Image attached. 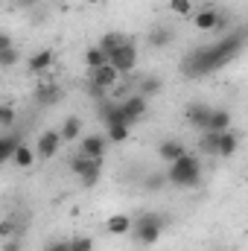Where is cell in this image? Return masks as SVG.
Instances as JSON below:
<instances>
[{"label":"cell","mask_w":248,"mask_h":251,"mask_svg":"<svg viewBox=\"0 0 248 251\" xmlns=\"http://www.w3.org/2000/svg\"><path fill=\"white\" fill-rule=\"evenodd\" d=\"M246 44H248V26H240V29H234L231 35H225V38H219V41H213V44H207V47L193 50L184 62H181V73H184L187 79L207 76V73L225 67L228 62H234V59L243 53Z\"/></svg>","instance_id":"cell-1"},{"label":"cell","mask_w":248,"mask_h":251,"mask_svg":"<svg viewBox=\"0 0 248 251\" xmlns=\"http://www.w3.org/2000/svg\"><path fill=\"white\" fill-rule=\"evenodd\" d=\"M167 178H170L173 187H190V190L198 187L201 184V161H198V155L187 152L184 158H178L175 164H170Z\"/></svg>","instance_id":"cell-2"},{"label":"cell","mask_w":248,"mask_h":251,"mask_svg":"<svg viewBox=\"0 0 248 251\" xmlns=\"http://www.w3.org/2000/svg\"><path fill=\"white\" fill-rule=\"evenodd\" d=\"M131 234H134V243H140V246H155V243L161 240V234H164V216H161V213H140V216L134 219Z\"/></svg>","instance_id":"cell-3"},{"label":"cell","mask_w":248,"mask_h":251,"mask_svg":"<svg viewBox=\"0 0 248 251\" xmlns=\"http://www.w3.org/2000/svg\"><path fill=\"white\" fill-rule=\"evenodd\" d=\"M70 173L79 178L82 187H94L99 181V176H102V158H88V155L76 152L70 158Z\"/></svg>","instance_id":"cell-4"},{"label":"cell","mask_w":248,"mask_h":251,"mask_svg":"<svg viewBox=\"0 0 248 251\" xmlns=\"http://www.w3.org/2000/svg\"><path fill=\"white\" fill-rule=\"evenodd\" d=\"M193 26H196L198 32H216V29L225 26V18L219 15V9L204 6V9H196V12H193Z\"/></svg>","instance_id":"cell-5"},{"label":"cell","mask_w":248,"mask_h":251,"mask_svg":"<svg viewBox=\"0 0 248 251\" xmlns=\"http://www.w3.org/2000/svg\"><path fill=\"white\" fill-rule=\"evenodd\" d=\"M62 143H64L62 131L47 128V131H41V134H38V140H35V152H38V158H41V161H50V158H56V155H59Z\"/></svg>","instance_id":"cell-6"},{"label":"cell","mask_w":248,"mask_h":251,"mask_svg":"<svg viewBox=\"0 0 248 251\" xmlns=\"http://www.w3.org/2000/svg\"><path fill=\"white\" fill-rule=\"evenodd\" d=\"M108 62L120 70V76L131 73V70H134V64H137V47H134V41H123V44L108 56Z\"/></svg>","instance_id":"cell-7"},{"label":"cell","mask_w":248,"mask_h":251,"mask_svg":"<svg viewBox=\"0 0 248 251\" xmlns=\"http://www.w3.org/2000/svg\"><path fill=\"white\" fill-rule=\"evenodd\" d=\"M108 134H102V131H91V134H85L82 140H79V149L76 152H82V155H88V158H105V149H108Z\"/></svg>","instance_id":"cell-8"},{"label":"cell","mask_w":248,"mask_h":251,"mask_svg":"<svg viewBox=\"0 0 248 251\" xmlns=\"http://www.w3.org/2000/svg\"><path fill=\"white\" fill-rule=\"evenodd\" d=\"M88 82H91V85H97V88H102V91H117L120 70L108 62V64H102V67H94V70H91V76H88Z\"/></svg>","instance_id":"cell-9"},{"label":"cell","mask_w":248,"mask_h":251,"mask_svg":"<svg viewBox=\"0 0 248 251\" xmlns=\"http://www.w3.org/2000/svg\"><path fill=\"white\" fill-rule=\"evenodd\" d=\"M184 155H187V143H181L178 137H167V140L158 143V158H161L164 164H175V161L184 158Z\"/></svg>","instance_id":"cell-10"},{"label":"cell","mask_w":248,"mask_h":251,"mask_svg":"<svg viewBox=\"0 0 248 251\" xmlns=\"http://www.w3.org/2000/svg\"><path fill=\"white\" fill-rule=\"evenodd\" d=\"M53 62H56V53H53V50H35V53L26 59V70L35 73V76H47L50 67H53Z\"/></svg>","instance_id":"cell-11"},{"label":"cell","mask_w":248,"mask_h":251,"mask_svg":"<svg viewBox=\"0 0 248 251\" xmlns=\"http://www.w3.org/2000/svg\"><path fill=\"white\" fill-rule=\"evenodd\" d=\"M210 114H213V108H210V105H204V102H190V105L184 108L187 123L193 126V128H198V131H204V128H207Z\"/></svg>","instance_id":"cell-12"},{"label":"cell","mask_w":248,"mask_h":251,"mask_svg":"<svg viewBox=\"0 0 248 251\" xmlns=\"http://www.w3.org/2000/svg\"><path fill=\"white\" fill-rule=\"evenodd\" d=\"M120 105H123L125 111V120L134 126L143 114H146V105H149V100L146 97H140V94H131V97H125V100H120Z\"/></svg>","instance_id":"cell-13"},{"label":"cell","mask_w":248,"mask_h":251,"mask_svg":"<svg viewBox=\"0 0 248 251\" xmlns=\"http://www.w3.org/2000/svg\"><path fill=\"white\" fill-rule=\"evenodd\" d=\"M24 140H21V134L12 128V131H3V137H0V161L3 164H12V158H15V152H18V146H21Z\"/></svg>","instance_id":"cell-14"},{"label":"cell","mask_w":248,"mask_h":251,"mask_svg":"<svg viewBox=\"0 0 248 251\" xmlns=\"http://www.w3.org/2000/svg\"><path fill=\"white\" fill-rule=\"evenodd\" d=\"M131 228H134V219H131L128 213H114V216L105 219V231L114 234V237H125V234H131Z\"/></svg>","instance_id":"cell-15"},{"label":"cell","mask_w":248,"mask_h":251,"mask_svg":"<svg viewBox=\"0 0 248 251\" xmlns=\"http://www.w3.org/2000/svg\"><path fill=\"white\" fill-rule=\"evenodd\" d=\"M59 97H62V91L56 88V82H53L50 76H44V79H41V85H38V91H35V100H38L41 105H56V102H59Z\"/></svg>","instance_id":"cell-16"},{"label":"cell","mask_w":248,"mask_h":251,"mask_svg":"<svg viewBox=\"0 0 248 251\" xmlns=\"http://www.w3.org/2000/svg\"><path fill=\"white\" fill-rule=\"evenodd\" d=\"M173 38H175L173 26H152V29H149V35H146V41H149L155 50H161V47H170V44H173Z\"/></svg>","instance_id":"cell-17"},{"label":"cell","mask_w":248,"mask_h":251,"mask_svg":"<svg viewBox=\"0 0 248 251\" xmlns=\"http://www.w3.org/2000/svg\"><path fill=\"white\" fill-rule=\"evenodd\" d=\"M237 149H240V134L234 128L222 131V137H219V158H234Z\"/></svg>","instance_id":"cell-18"},{"label":"cell","mask_w":248,"mask_h":251,"mask_svg":"<svg viewBox=\"0 0 248 251\" xmlns=\"http://www.w3.org/2000/svg\"><path fill=\"white\" fill-rule=\"evenodd\" d=\"M82 117H76V114H70V117H64V123H62V140L64 143H73V140H79V134H82Z\"/></svg>","instance_id":"cell-19"},{"label":"cell","mask_w":248,"mask_h":251,"mask_svg":"<svg viewBox=\"0 0 248 251\" xmlns=\"http://www.w3.org/2000/svg\"><path fill=\"white\" fill-rule=\"evenodd\" d=\"M231 123H234V120H231V111H228V108H213V114H210L204 131H228Z\"/></svg>","instance_id":"cell-20"},{"label":"cell","mask_w":248,"mask_h":251,"mask_svg":"<svg viewBox=\"0 0 248 251\" xmlns=\"http://www.w3.org/2000/svg\"><path fill=\"white\" fill-rule=\"evenodd\" d=\"M161 91H164V79H158V76H143V79L137 82V94L146 97V100L158 97Z\"/></svg>","instance_id":"cell-21"},{"label":"cell","mask_w":248,"mask_h":251,"mask_svg":"<svg viewBox=\"0 0 248 251\" xmlns=\"http://www.w3.org/2000/svg\"><path fill=\"white\" fill-rule=\"evenodd\" d=\"M35 158H38L35 146H26V143H21V146H18V152H15V158H12V164H15L18 170H29V167L35 164Z\"/></svg>","instance_id":"cell-22"},{"label":"cell","mask_w":248,"mask_h":251,"mask_svg":"<svg viewBox=\"0 0 248 251\" xmlns=\"http://www.w3.org/2000/svg\"><path fill=\"white\" fill-rule=\"evenodd\" d=\"M85 64H88V70L102 67V64H108V53H105L99 44H94V47H88V50H85Z\"/></svg>","instance_id":"cell-23"},{"label":"cell","mask_w":248,"mask_h":251,"mask_svg":"<svg viewBox=\"0 0 248 251\" xmlns=\"http://www.w3.org/2000/svg\"><path fill=\"white\" fill-rule=\"evenodd\" d=\"M128 131H131V126L125 123V120L105 126V134H108V140H111V143H125V140H128Z\"/></svg>","instance_id":"cell-24"},{"label":"cell","mask_w":248,"mask_h":251,"mask_svg":"<svg viewBox=\"0 0 248 251\" xmlns=\"http://www.w3.org/2000/svg\"><path fill=\"white\" fill-rule=\"evenodd\" d=\"M219 137H222V131H201V152L219 158Z\"/></svg>","instance_id":"cell-25"},{"label":"cell","mask_w":248,"mask_h":251,"mask_svg":"<svg viewBox=\"0 0 248 251\" xmlns=\"http://www.w3.org/2000/svg\"><path fill=\"white\" fill-rule=\"evenodd\" d=\"M123 41H128L123 32H105V35L99 38V47H102V50H105V53L111 56V53H114V50H117V47H120Z\"/></svg>","instance_id":"cell-26"},{"label":"cell","mask_w":248,"mask_h":251,"mask_svg":"<svg viewBox=\"0 0 248 251\" xmlns=\"http://www.w3.org/2000/svg\"><path fill=\"white\" fill-rule=\"evenodd\" d=\"M0 126H3V131H12L15 128V108L9 102L0 105Z\"/></svg>","instance_id":"cell-27"},{"label":"cell","mask_w":248,"mask_h":251,"mask_svg":"<svg viewBox=\"0 0 248 251\" xmlns=\"http://www.w3.org/2000/svg\"><path fill=\"white\" fill-rule=\"evenodd\" d=\"M170 12L178 15V18L193 15V0H170Z\"/></svg>","instance_id":"cell-28"},{"label":"cell","mask_w":248,"mask_h":251,"mask_svg":"<svg viewBox=\"0 0 248 251\" xmlns=\"http://www.w3.org/2000/svg\"><path fill=\"white\" fill-rule=\"evenodd\" d=\"M143 184H146L149 190H161L164 184H170V178H167V173H149Z\"/></svg>","instance_id":"cell-29"},{"label":"cell","mask_w":248,"mask_h":251,"mask_svg":"<svg viewBox=\"0 0 248 251\" xmlns=\"http://www.w3.org/2000/svg\"><path fill=\"white\" fill-rule=\"evenodd\" d=\"M70 249L73 251H94V240L79 234V237H70Z\"/></svg>","instance_id":"cell-30"},{"label":"cell","mask_w":248,"mask_h":251,"mask_svg":"<svg viewBox=\"0 0 248 251\" xmlns=\"http://www.w3.org/2000/svg\"><path fill=\"white\" fill-rule=\"evenodd\" d=\"M18 59H21V53H18L15 47L0 50V67H12V64H18Z\"/></svg>","instance_id":"cell-31"},{"label":"cell","mask_w":248,"mask_h":251,"mask_svg":"<svg viewBox=\"0 0 248 251\" xmlns=\"http://www.w3.org/2000/svg\"><path fill=\"white\" fill-rule=\"evenodd\" d=\"M44 251H73V249H70V240H56V243H50Z\"/></svg>","instance_id":"cell-32"},{"label":"cell","mask_w":248,"mask_h":251,"mask_svg":"<svg viewBox=\"0 0 248 251\" xmlns=\"http://www.w3.org/2000/svg\"><path fill=\"white\" fill-rule=\"evenodd\" d=\"M12 231H15V222H12V219H6V222L0 225V234H3V240H9V237H12Z\"/></svg>","instance_id":"cell-33"},{"label":"cell","mask_w":248,"mask_h":251,"mask_svg":"<svg viewBox=\"0 0 248 251\" xmlns=\"http://www.w3.org/2000/svg\"><path fill=\"white\" fill-rule=\"evenodd\" d=\"M24 249V243H18V240H6V246H3V251H21Z\"/></svg>","instance_id":"cell-34"},{"label":"cell","mask_w":248,"mask_h":251,"mask_svg":"<svg viewBox=\"0 0 248 251\" xmlns=\"http://www.w3.org/2000/svg\"><path fill=\"white\" fill-rule=\"evenodd\" d=\"M9 47H12V38L3 32V35H0V50H9Z\"/></svg>","instance_id":"cell-35"},{"label":"cell","mask_w":248,"mask_h":251,"mask_svg":"<svg viewBox=\"0 0 248 251\" xmlns=\"http://www.w3.org/2000/svg\"><path fill=\"white\" fill-rule=\"evenodd\" d=\"M85 3H91V6H97V3H99V0H85Z\"/></svg>","instance_id":"cell-36"}]
</instances>
